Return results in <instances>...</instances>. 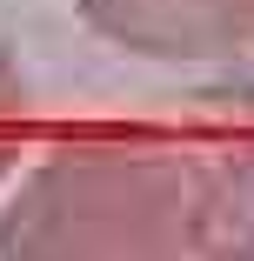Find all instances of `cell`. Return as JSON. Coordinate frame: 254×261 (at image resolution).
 I'll return each instance as SVG.
<instances>
[{
  "label": "cell",
  "instance_id": "obj_1",
  "mask_svg": "<svg viewBox=\"0 0 254 261\" xmlns=\"http://www.w3.org/2000/svg\"><path fill=\"white\" fill-rule=\"evenodd\" d=\"M0 261H208L201 174L147 134H67L0 194Z\"/></svg>",
  "mask_w": 254,
  "mask_h": 261
},
{
  "label": "cell",
  "instance_id": "obj_2",
  "mask_svg": "<svg viewBox=\"0 0 254 261\" xmlns=\"http://www.w3.org/2000/svg\"><path fill=\"white\" fill-rule=\"evenodd\" d=\"M74 7L107 47L161 67H201L254 47L241 0H74Z\"/></svg>",
  "mask_w": 254,
  "mask_h": 261
},
{
  "label": "cell",
  "instance_id": "obj_3",
  "mask_svg": "<svg viewBox=\"0 0 254 261\" xmlns=\"http://www.w3.org/2000/svg\"><path fill=\"white\" fill-rule=\"evenodd\" d=\"M201 174V241L208 261H254V141L194 161Z\"/></svg>",
  "mask_w": 254,
  "mask_h": 261
},
{
  "label": "cell",
  "instance_id": "obj_4",
  "mask_svg": "<svg viewBox=\"0 0 254 261\" xmlns=\"http://www.w3.org/2000/svg\"><path fill=\"white\" fill-rule=\"evenodd\" d=\"M27 161H34V87H27V67L14 61V47L0 40V194Z\"/></svg>",
  "mask_w": 254,
  "mask_h": 261
},
{
  "label": "cell",
  "instance_id": "obj_5",
  "mask_svg": "<svg viewBox=\"0 0 254 261\" xmlns=\"http://www.w3.org/2000/svg\"><path fill=\"white\" fill-rule=\"evenodd\" d=\"M241 14H247V27H254V0H241Z\"/></svg>",
  "mask_w": 254,
  "mask_h": 261
}]
</instances>
